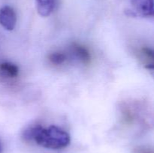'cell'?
<instances>
[{
  "instance_id": "ba28073f",
  "label": "cell",
  "mask_w": 154,
  "mask_h": 153,
  "mask_svg": "<svg viewBox=\"0 0 154 153\" xmlns=\"http://www.w3.org/2000/svg\"><path fill=\"white\" fill-rule=\"evenodd\" d=\"M69 59V56L67 54L61 51H57L51 53L48 56V60L51 64L54 65H61L65 64Z\"/></svg>"
},
{
  "instance_id": "6da1fadb",
  "label": "cell",
  "mask_w": 154,
  "mask_h": 153,
  "mask_svg": "<svg viewBox=\"0 0 154 153\" xmlns=\"http://www.w3.org/2000/svg\"><path fill=\"white\" fill-rule=\"evenodd\" d=\"M23 137L26 140L33 141L38 146L50 149H61L70 143L69 134L56 125L48 128L32 127L24 132Z\"/></svg>"
},
{
  "instance_id": "277c9868",
  "label": "cell",
  "mask_w": 154,
  "mask_h": 153,
  "mask_svg": "<svg viewBox=\"0 0 154 153\" xmlns=\"http://www.w3.org/2000/svg\"><path fill=\"white\" fill-rule=\"evenodd\" d=\"M131 4L134 10L141 16L153 15V0H131Z\"/></svg>"
},
{
  "instance_id": "8992f818",
  "label": "cell",
  "mask_w": 154,
  "mask_h": 153,
  "mask_svg": "<svg viewBox=\"0 0 154 153\" xmlns=\"http://www.w3.org/2000/svg\"><path fill=\"white\" fill-rule=\"evenodd\" d=\"M138 58L147 68H153V51L147 46H143L138 50Z\"/></svg>"
},
{
  "instance_id": "3957f363",
  "label": "cell",
  "mask_w": 154,
  "mask_h": 153,
  "mask_svg": "<svg viewBox=\"0 0 154 153\" xmlns=\"http://www.w3.org/2000/svg\"><path fill=\"white\" fill-rule=\"evenodd\" d=\"M69 52L75 59L84 64H89L91 62V55L86 46L78 43L71 44Z\"/></svg>"
},
{
  "instance_id": "9c48e42d",
  "label": "cell",
  "mask_w": 154,
  "mask_h": 153,
  "mask_svg": "<svg viewBox=\"0 0 154 153\" xmlns=\"http://www.w3.org/2000/svg\"><path fill=\"white\" fill-rule=\"evenodd\" d=\"M0 153H2V145L1 142H0Z\"/></svg>"
},
{
  "instance_id": "7a4b0ae2",
  "label": "cell",
  "mask_w": 154,
  "mask_h": 153,
  "mask_svg": "<svg viewBox=\"0 0 154 153\" xmlns=\"http://www.w3.org/2000/svg\"><path fill=\"white\" fill-rule=\"evenodd\" d=\"M17 22V15L13 8L11 6H3L0 9V24L3 28L8 31L14 28Z\"/></svg>"
},
{
  "instance_id": "52a82bcc",
  "label": "cell",
  "mask_w": 154,
  "mask_h": 153,
  "mask_svg": "<svg viewBox=\"0 0 154 153\" xmlns=\"http://www.w3.org/2000/svg\"><path fill=\"white\" fill-rule=\"evenodd\" d=\"M38 13L42 16H48L54 10L55 0H35Z\"/></svg>"
},
{
  "instance_id": "5b68a950",
  "label": "cell",
  "mask_w": 154,
  "mask_h": 153,
  "mask_svg": "<svg viewBox=\"0 0 154 153\" xmlns=\"http://www.w3.org/2000/svg\"><path fill=\"white\" fill-rule=\"evenodd\" d=\"M19 75V68L9 62L0 63V76L5 79H14Z\"/></svg>"
}]
</instances>
